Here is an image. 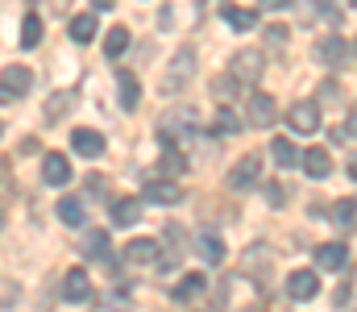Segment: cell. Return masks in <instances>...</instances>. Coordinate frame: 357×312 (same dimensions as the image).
I'll use <instances>...</instances> for the list:
<instances>
[{
	"label": "cell",
	"instance_id": "obj_1",
	"mask_svg": "<svg viewBox=\"0 0 357 312\" xmlns=\"http://www.w3.org/2000/svg\"><path fill=\"white\" fill-rule=\"evenodd\" d=\"M199 133V112L195 108H171L162 121H158V138L167 142V146H178V142H187V138H195Z\"/></svg>",
	"mask_w": 357,
	"mask_h": 312
},
{
	"label": "cell",
	"instance_id": "obj_2",
	"mask_svg": "<svg viewBox=\"0 0 357 312\" xmlns=\"http://www.w3.org/2000/svg\"><path fill=\"white\" fill-rule=\"evenodd\" d=\"M191 80H195V50L183 46V50L175 54V63L167 67V75H162V92L175 96V92H183V88H191Z\"/></svg>",
	"mask_w": 357,
	"mask_h": 312
},
{
	"label": "cell",
	"instance_id": "obj_3",
	"mask_svg": "<svg viewBox=\"0 0 357 312\" xmlns=\"http://www.w3.org/2000/svg\"><path fill=\"white\" fill-rule=\"evenodd\" d=\"M142 200L171 208V205H178V200H183V188H178L171 175H167V179H158V175H146V184H142Z\"/></svg>",
	"mask_w": 357,
	"mask_h": 312
},
{
	"label": "cell",
	"instance_id": "obj_4",
	"mask_svg": "<svg viewBox=\"0 0 357 312\" xmlns=\"http://www.w3.org/2000/svg\"><path fill=\"white\" fill-rule=\"evenodd\" d=\"M262 71H266V54H262V50H237V54H233V75H237L241 84H254Z\"/></svg>",
	"mask_w": 357,
	"mask_h": 312
},
{
	"label": "cell",
	"instance_id": "obj_5",
	"mask_svg": "<svg viewBox=\"0 0 357 312\" xmlns=\"http://www.w3.org/2000/svg\"><path fill=\"white\" fill-rule=\"evenodd\" d=\"M258 175H262V158H258V154H245V158L229 171V188H233V192H250V188L258 184Z\"/></svg>",
	"mask_w": 357,
	"mask_h": 312
},
{
	"label": "cell",
	"instance_id": "obj_6",
	"mask_svg": "<svg viewBox=\"0 0 357 312\" xmlns=\"http://www.w3.org/2000/svg\"><path fill=\"white\" fill-rule=\"evenodd\" d=\"M287 125L295 129V133H316L320 129V108L312 101H299L287 108Z\"/></svg>",
	"mask_w": 357,
	"mask_h": 312
},
{
	"label": "cell",
	"instance_id": "obj_7",
	"mask_svg": "<svg viewBox=\"0 0 357 312\" xmlns=\"http://www.w3.org/2000/svg\"><path fill=\"white\" fill-rule=\"evenodd\" d=\"M274 117H278V104H274V96H266V92H254V96H250V112H245V121H250L254 129H270V125H274Z\"/></svg>",
	"mask_w": 357,
	"mask_h": 312
},
{
	"label": "cell",
	"instance_id": "obj_8",
	"mask_svg": "<svg viewBox=\"0 0 357 312\" xmlns=\"http://www.w3.org/2000/svg\"><path fill=\"white\" fill-rule=\"evenodd\" d=\"M42 179H46L50 188L71 184V158H67V154H46V158H42Z\"/></svg>",
	"mask_w": 357,
	"mask_h": 312
},
{
	"label": "cell",
	"instance_id": "obj_9",
	"mask_svg": "<svg viewBox=\"0 0 357 312\" xmlns=\"http://www.w3.org/2000/svg\"><path fill=\"white\" fill-rule=\"evenodd\" d=\"M316 292H320L316 271H291V275H287V296H291V300H312Z\"/></svg>",
	"mask_w": 357,
	"mask_h": 312
},
{
	"label": "cell",
	"instance_id": "obj_10",
	"mask_svg": "<svg viewBox=\"0 0 357 312\" xmlns=\"http://www.w3.org/2000/svg\"><path fill=\"white\" fill-rule=\"evenodd\" d=\"M33 88V71L29 67H4V75H0V92L4 96H25Z\"/></svg>",
	"mask_w": 357,
	"mask_h": 312
},
{
	"label": "cell",
	"instance_id": "obj_11",
	"mask_svg": "<svg viewBox=\"0 0 357 312\" xmlns=\"http://www.w3.org/2000/svg\"><path fill=\"white\" fill-rule=\"evenodd\" d=\"M63 296H67L71 304H84V300H91V283H88V271H79V267H71V271L63 275Z\"/></svg>",
	"mask_w": 357,
	"mask_h": 312
},
{
	"label": "cell",
	"instance_id": "obj_12",
	"mask_svg": "<svg viewBox=\"0 0 357 312\" xmlns=\"http://www.w3.org/2000/svg\"><path fill=\"white\" fill-rule=\"evenodd\" d=\"M299 163H303V171H307L312 179H328V175H333V158H328V150H324V146L303 150V154H299Z\"/></svg>",
	"mask_w": 357,
	"mask_h": 312
},
{
	"label": "cell",
	"instance_id": "obj_13",
	"mask_svg": "<svg viewBox=\"0 0 357 312\" xmlns=\"http://www.w3.org/2000/svg\"><path fill=\"white\" fill-rule=\"evenodd\" d=\"M316 54H320V63H328V67H341V63H345V54H349V42H345L341 34H328V38H320Z\"/></svg>",
	"mask_w": 357,
	"mask_h": 312
},
{
	"label": "cell",
	"instance_id": "obj_14",
	"mask_svg": "<svg viewBox=\"0 0 357 312\" xmlns=\"http://www.w3.org/2000/svg\"><path fill=\"white\" fill-rule=\"evenodd\" d=\"M316 262H320L324 271H341V267L349 262V246H345V242H324V246L316 250Z\"/></svg>",
	"mask_w": 357,
	"mask_h": 312
},
{
	"label": "cell",
	"instance_id": "obj_15",
	"mask_svg": "<svg viewBox=\"0 0 357 312\" xmlns=\"http://www.w3.org/2000/svg\"><path fill=\"white\" fill-rule=\"evenodd\" d=\"M71 150L84 154V158H100V154H104V138H100L96 129H75V133H71Z\"/></svg>",
	"mask_w": 357,
	"mask_h": 312
},
{
	"label": "cell",
	"instance_id": "obj_16",
	"mask_svg": "<svg viewBox=\"0 0 357 312\" xmlns=\"http://www.w3.org/2000/svg\"><path fill=\"white\" fill-rule=\"evenodd\" d=\"M204 288H208V275H204V271H199V275H183L175 288H171V300H175V304H187V300H195Z\"/></svg>",
	"mask_w": 357,
	"mask_h": 312
},
{
	"label": "cell",
	"instance_id": "obj_17",
	"mask_svg": "<svg viewBox=\"0 0 357 312\" xmlns=\"http://www.w3.org/2000/svg\"><path fill=\"white\" fill-rule=\"evenodd\" d=\"M195 254H199L208 267H220V262H225V242H220L216 233H199V237H195Z\"/></svg>",
	"mask_w": 357,
	"mask_h": 312
},
{
	"label": "cell",
	"instance_id": "obj_18",
	"mask_svg": "<svg viewBox=\"0 0 357 312\" xmlns=\"http://www.w3.org/2000/svg\"><path fill=\"white\" fill-rule=\"evenodd\" d=\"M241 262H245V271H250L254 279H262V275H270V267H274V258H270V250H266V246H250Z\"/></svg>",
	"mask_w": 357,
	"mask_h": 312
},
{
	"label": "cell",
	"instance_id": "obj_19",
	"mask_svg": "<svg viewBox=\"0 0 357 312\" xmlns=\"http://www.w3.org/2000/svg\"><path fill=\"white\" fill-rule=\"evenodd\" d=\"M67 108H75V92H71V88H63V92H54V96L46 101V125H59V121L67 117Z\"/></svg>",
	"mask_w": 357,
	"mask_h": 312
},
{
	"label": "cell",
	"instance_id": "obj_20",
	"mask_svg": "<svg viewBox=\"0 0 357 312\" xmlns=\"http://www.w3.org/2000/svg\"><path fill=\"white\" fill-rule=\"evenodd\" d=\"M116 84H121V108H125V112H133L137 101H142V84H137V75H133V71H121V75H116Z\"/></svg>",
	"mask_w": 357,
	"mask_h": 312
},
{
	"label": "cell",
	"instance_id": "obj_21",
	"mask_svg": "<svg viewBox=\"0 0 357 312\" xmlns=\"http://www.w3.org/2000/svg\"><path fill=\"white\" fill-rule=\"evenodd\" d=\"M158 250H162V246H158L154 237H137V242H129V246H125V258H129V262H154V258H158Z\"/></svg>",
	"mask_w": 357,
	"mask_h": 312
},
{
	"label": "cell",
	"instance_id": "obj_22",
	"mask_svg": "<svg viewBox=\"0 0 357 312\" xmlns=\"http://www.w3.org/2000/svg\"><path fill=\"white\" fill-rule=\"evenodd\" d=\"M79 254H88V258H108V233H104V229H88L84 242H79Z\"/></svg>",
	"mask_w": 357,
	"mask_h": 312
},
{
	"label": "cell",
	"instance_id": "obj_23",
	"mask_svg": "<svg viewBox=\"0 0 357 312\" xmlns=\"http://www.w3.org/2000/svg\"><path fill=\"white\" fill-rule=\"evenodd\" d=\"M125 50H129V29H125V25H112V29L104 34V54H108V59H121Z\"/></svg>",
	"mask_w": 357,
	"mask_h": 312
},
{
	"label": "cell",
	"instance_id": "obj_24",
	"mask_svg": "<svg viewBox=\"0 0 357 312\" xmlns=\"http://www.w3.org/2000/svg\"><path fill=\"white\" fill-rule=\"evenodd\" d=\"M54 208H59V221H63V225H71V229H79V225H84V205H79L75 196H63Z\"/></svg>",
	"mask_w": 357,
	"mask_h": 312
},
{
	"label": "cell",
	"instance_id": "obj_25",
	"mask_svg": "<svg viewBox=\"0 0 357 312\" xmlns=\"http://www.w3.org/2000/svg\"><path fill=\"white\" fill-rule=\"evenodd\" d=\"M42 34H46V29H42V21H38V13H29V17L21 21V46H25V50H38V42H42Z\"/></svg>",
	"mask_w": 357,
	"mask_h": 312
},
{
	"label": "cell",
	"instance_id": "obj_26",
	"mask_svg": "<svg viewBox=\"0 0 357 312\" xmlns=\"http://www.w3.org/2000/svg\"><path fill=\"white\" fill-rule=\"evenodd\" d=\"M270 154H274L278 167H295V163H299V150H295L287 138H270Z\"/></svg>",
	"mask_w": 357,
	"mask_h": 312
},
{
	"label": "cell",
	"instance_id": "obj_27",
	"mask_svg": "<svg viewBox=\"0 0 357 312\" xmlns=\"http://www.w3.org/2000/svg\"><path fill=\"white\" fill-rule=\"evenodd\" d=\"M67 29H71L75 42H91V38H96V13H79V17H71Z\"/></svg>",
	"mask_w": 357,
	"mask_h": 312
},
{
	"label": "cell",
	"instance_id": "obj_28",
	"mask_svg": "<svg viewBox=\"0 0 357 312\" xmlns=\"http://www.w3.org/2000/svg\"><path fill=\"white\" fill-rule=\"evenodd\" d=\"M137 216H142V205L137 200H116L112 205V225H121V229H129Z\"/></svg>",
	"mask_w": 357,
	"mask_h": 312
},
{
	"label": "cell",
	"instance_id": "obj_29",
	"mask_svg": "<svg viewBox=\"0 0 357 312\" xmlns=\"http://www.w3.org/2000/svg\"><path fill=\"white\" fill-rule=\"evenodd\" d=\"M225 21H229L237 34H245V29L258 25V13H254V8H225Z\"/></svg>",
	"mask_w": 357,
	"mask_h": 312
},
{
	"label": "cell",
	"instance_id": "obj_30",
	"mask_svg": "<svg viewBox=\"0 0 357 312\" xmlns=\"http://www.w3.org/2000/svg\"><path fill=\"white\" fill-rule=\"evenodd\" d=\"M328 216H333V221H337L341 229H345V225H354V221H357V200H337Z\"/></svg>",
	"mask_w": 357,
	"mask_h": 312
},
{
	"label": "cell",
	"instance_id": "obj_31",
	"mask_svg": "<svg viewBox=\"0 0 357 312\" xmlns=\"http://www.w3.org/2000/svg\"><path fill=\"white\" fill-rule=\"evenodd\" d=\"M162 171H167V175H183V171H187V158L178 154L175 146H167V150H162Z\"/></svg>",
	"mask_w": 357,
	"mask_h": 312
},
{
	"label": "cell",
	"instance_id": "obj_32",
	"mask_svg": "<svg viewBox=\"0 0 357 312\" xmlns=\"http://www.w3.org/2000/svg\"><path fill=\"white\" fill-rule=\"evenodd\" d=\"M237 129H241V121H237L229 108H220V112H216V133H237Z\"/></svg>",
	"mask_w": 357,
	"mask_h": 312
},
{
	"label": "cell",
	"instance_id": "obj_33",
	"mask_svg": "<svg viewBox=\"0 0 357 312\" xmlns=\"http://www.w3.org/2000/svg\"><path fill=\"white\" fill-rule=\"evenodd\" d=\"M312 4H316V13L324 21H337V0H312Z\"/></svg>",
	"mask_w": 357,
	"mask_h": 312
},
{
	"label": "cell",
	"instance_id": "obj_34",
	"mask_svg": "<svg viewBox=\"0 0 357 312\" xmlns=\"http://www.w3.org/2000/svg\"><path fill=\"white\" fill-rule=\"evenodd\" d=\"M266 200H270V205H274V208H278V205H282V200H287V192H282L278 184H270V188H266Z\"/></svg>",
	"mask_w": 357,
	"mask_h": 312
},
{
	"label": "cell",
	"instance_id": "obj_35",
	"mask_svg": "<svg viewBox=\"0 0 357 312\" xmlns=\"http://www.w3.org/2000/svg\"><path fill=\"white\" fill-rule=\"evenodd\" d=\"M266 42H287V25H270V29H266Z\"/></svg>",
	"mask_w": 357,
	"mask_h": 312
},
{
	"label": "cell",
	"instance_id": "obj_36",
	"mask_svg": "<svg viewBox=\"0 0 357 312\" xmlns=\"http://www.w3.org/2000/svg\"><path fill=\"white\" fill-rule=\"evenodd\" d=\"M291 4H295V0H262V8H274V13H278V8H291Z\"/></svg>",
	"mask_w": 357,
	"mask_h": 312
},
{
	"label": "cell",
	"instance_id": "obj_37",
	"mask_svg": "<svg viewBox=\"0 0 357 312\" xmlns=\"http://www.w3.org/2000/svg\"><path fill=\"white\" fill-rule=\"evenodd\" d=\"M349 133H357V104L349 108Z\"/></svg>",
	"mask_w": 357,
	"mask_h": 312
},
{
	"label": "cell",
	"instance_id": "obj_38",
	"mask_svg": "<svg viewBox=\"0 0 357 312\" xmlns=\"http://www.w3.org/2000/svg\"><path fill=\"white\" fill-rule=\"evenodd\" d=\"M91 8H112V0H91Z\"/></svg>",
	"mask_w": 357,
	"mask_h": 312
},
{
	"label": "cell",
	"instance_id": "obj_39",
	"mask_svg": "<svg viewBox=\"0 0 357 312\" xmlns=\"http://www.w3.org/2000/svg\"><path fill=\"white\" fill-rule=\"evenodd\" d=\"M349 179H357V158H349Z\"/></svg>",
	"mask_w": 357,
	"mask_h": 312
},
{
	"label": "cell",
	"instance_id": "obj_40",
	"mask_svg": "<svg viewBox=\"0 0 357 312\" xmlns=\"http://www.w3.org/2000/svg\"><path fill=\"white\" fill-rule=\"evenodd\" d=\"M67 4H71V0H54V8H59V13H67Z\"/></svg>",
	"mask_w": 357,
	"mask_h": 312
},
{
	"label": "cell",
	"instance_id": "obj_41",
	"mask_svg": "<svg viewBox=\"0 0 357 312\" xmlns=\"http://www.w3.org/2000/svg\"><path fill=\"white\" fill-rule=\"evenodd\" d=\"M354 59H357V38H354Z\"/></svg>",
	"mask_w": 357,
	"mask_h": 312
},
{
	"label": "cell",
	"instance_id": "obj_42",
	"mask_svg": "<svg viewBox=\"0 0 357 312\" xmlns=\"http://www.w3.org/2000/svg\"><path fill=\"white\" fill-rule=\"evenodd\" d=\"M0 133H4V125H0Z\"/></svg>",
	"mask_w": 357,
	"mask_h": 312
},
{
	"label": "cell",
	"instance_id": "obj_43",
	"mask_svg": "<svg viewBox=\"0 0 357 312\" xmlns=\"http://www.w3.org/2000/svg\"><path fill=\"white\" fill-rule=\"evenodd\" d=\"M349 4H357V0H349Z\"/></svg>",
	"mask_w": 357,
	"mask_h": 312
}]
</instances>
